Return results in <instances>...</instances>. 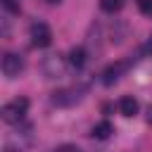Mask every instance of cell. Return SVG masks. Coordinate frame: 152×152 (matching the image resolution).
<instances>
[{
	"instance_id": "cell-1",
	"label": "cell",
	"mask_w": 152,
	"mask_h": 152,
	"mask_svg": "<svg viewBox=\"0 0 152 152\" xmlns=\"http://www.w3.org/2000/svg\"><path fill=\"white\" fill-rule=\"evenodd\" d=\"M40 71L50 81L52 78H62V76H66V62H64L62 55H48L43 59V64H40Z\"/></svg>"
},
{
	"instance_id": "cell-2",
	"label": "cell",
	"mask_w": 152,
	"mask_h": 152,
	"mask_svg": "<svg viewBox=\"0 0 152 152\" xmlns=\"http://www.w3.org/2000/svg\"><path fill=\"white\" fill-rule=\"evenodd\" d=\"M26 109H28V100H26V97H17V100L7 102V104L0 109V114H2V121H7V124H19V121L24 119Z\"/></svg>"
},
{
	"instance_id": "cell-3",
	"label": "cell",
	"mask_w": 152,
	"mask_h": 152,
	"mask_svg": "<svg viewBox=\"0 0 152 152\" xmlns=\"http://www.w3.org/2000/svg\"><path fill=\"white\" fill-rule=\"evenodd\" d=\"M81 100H83V88H64V90L52 93V102L59 104V107H71Z\"/></svg>"
},
{
	"instance_id": "cell-4",
	"label": "cell",
	"mask_w": 152,
	"mask_h": 152,
	"mask_svg": "<svg viewBox=\"0 0 152 152\" xmlns=\"http://www.w3.org/2000/svg\"><path fill=\"white\" fill-rule=\"evenodd\" d=\"M31 43H33L36 48H48V45L52 43V31H50V26L43 24V21L31 24Z\"/></svg>"
},
{
	"instance_id": "cell-5",
	"label": "cell",
	"mask_w": 152,
	"mask_h": 152,
	"mask_svg": "<svg viewBox=\"0 0 152 152\" xmlns=\"http://www.w3.org/2000/svg\"><path fill=\"white\" fill-rule=\"evenodd\" d=\"M128 66H131V62L128 59H119V62H114V64H109L104 71H102V83L104 86H114L126 71H128Z\"/></svg>"
},
{
	"instance_id": "cell-6",
	"label": "cell",
	"mask_w": 152,
	"mask_h": 152,
	"mask_svg": "<svg viewBox=\"0 0 152 152\" xmlns=\"http://www.w3.org/2000/svg\"><path fill=\"white\" fill-rule=\"evenodd\" d=\"M21 71H24V59H21V55L7 52V55L2 57V74H5L7 78H14V76H19Z\"/></svg>"
},
{
	"instance_id": "cell-7",
	"label": "cell",
	"mask_w": 152,
	"mask_h": 152,
	"mask_svg": "<svg viewBox=\"0 0 152 152\" xmlns=\"http://www.w3.org/2000/svg\"><path fill=\"white\" fill-rule=\"evenodd\" d=\"M138 109H140V104H138V100H135L133 95H124V97L119 100V112H121L126 119L135 116V114H138Z\"/></svg>"
},
{
	"instance_id": "cell-8",
	"label": "cell",
	"mask_w": 152,
	"mask_h": 152,
	"mask_svg": "<svg viewBox=\"0 0 152 152\" xmlns=\"http://www.w3.org/2000/svg\"><path fill=\"white\" fill-rule=\"evenodd\" d=\"M112 133H114V126L109 121H100L93 126V138H97V140H107Z\"/></svg>"
},
{
	"instance_id": "cell-9",
	"label": "cell",
	"mask_w": 152,
	"mask_h": 152,
	"mask_svg": "<svg viewBox=\"0 0 152 152\" xmlns=\"http://www.w3.org/2000/svg\"><path fill=\"white\" fill-rule=\"evenodd\" d=\"M86 59H88V52H86L83 48H71V52H69V62H71V66L81 69V66L86 64Z\"/></svg>"
},
{
	"instance_id": "cell-10",
	"label": "cell",
	"mask_w": 152,
	"mask_h": 152,
	"mask_svg": "<svg viewBox=\"0 0 152 152\" xmlns=\"http://www.w3.org/2000/svg\"><path fill=\"white\" fill-rule=\"evenodd\" d=\"M100 7L104 12H109V14H114V12H119L124 7V0H100Z\"/></svg>"
},
{
	"instance_id": "cell-11",
	"label": "cell",
	"mask_w": 152,
	"mask_h": 152,
	"mask_svg": "<svg viewBox=\"0 0 152 152\" xmlns=\"http://www.w3.org/2000/svg\"><path fill=\"white\" fill-rule=\"evenodd\" d=\"M138 10L142 14H152V0H138Z\"/></svg>"
},
{
	"instance_id": "cell-12",
	"label": "cell",
	"mask_w": 152,
	"mask_h": 152,
	"mask_svg": "<svg viewBox=\"0 0 152 152\" xmlns=\"http://www.w3.org/2000/svg\"><path fill=\"white\" fill-rule=\"evenodd\" d=\"M55 152H81V150H78L76 145H59Z\"/></svg>"
},
{
	"instance_id": "cell-13",
	"label": "cell",
	"mask_w": 152,
	"mask_h": 152,
	"mask_svg": "<svg viewBox=\"0 0 152 152\" xmlns=\"http://www.w3.org/2000/svg\"><path fill=\"white\" fill-rule=\"evenodd\" d=\"M2 5H5L10 12H19V5H17L14 0H2Z\"/></svg>"
},
{
	"instance_id": "cell-14",
	"label": "cell",
	"mask_w": 152,
	"mask_h": 152,
	"mask_svg": "<svg viewBox=\"0 0 152 152\" xmlns=\"http://www.w3.org/2000/svg\"><path fill=\"white\" fill-rule=\"evenodd\" d=\"M142 52H145V55H152V38H150V40L142 45Z\"/></svg>"
},
{
	"instance_id": "cell-15",
	"label": "cell",
	"mask_w": 152,
	"mask_h": 152,
	"mask_svg": "<svg viewBox=\"0 0 152 152\" xmlns=\"http://www.w3.org/2000/svg\"><path fill=\"white\" fill-rule=\"evenodd\" d=\"M147 124H152V104L147 107Z\"/></svg>"
},
{
	"instance_id": "cell-16",
	"label": "cell",
	"mask_w": 152,
	"mask_h": 152,
	"mask_svg": "<svg viewBox=\"0 0 152 152\" xmlns=\"http://www.w3.org/2000/svg\"><path fill=\"white\" fill-rule=\"evenodd\" d=\"M48 2H62V0H48Z\"/></svg>"
}]
</instances>
